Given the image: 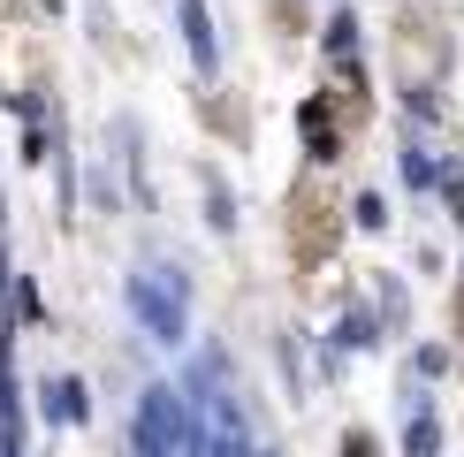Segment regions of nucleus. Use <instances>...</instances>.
<instances>
[{
	"instance_id": "nucleus-1",
	"label": "nucleus",
	"mask_w": 464,
	"mask_h": 457,
	"mask_svg": "<svg viewBox=\"0 0 464 457\" xmlns=\"http://www.w3.org/2000/svg\"><path fill=\"white\" fill-rule=\"evenodd\" d=\"M335 199H327V183H304L297 199H289V244H297V267L327 259V244H335Z\"/></svg>"
},
{
	"instance_id": "nucleus-2",
	"label": "nucleus",
	"mask_w": 464,
	"mask_h": 457,
	"mask_svg": "<svg viewBox=\"0 0 464 457\" xmlns=\"http://www.w3.org/2000/svg\"><path fill=\"white\" fill-rule=\"evenodd\" d=\"M457 320H464V297H457Z\"/></svg>"
}]
</instances>
